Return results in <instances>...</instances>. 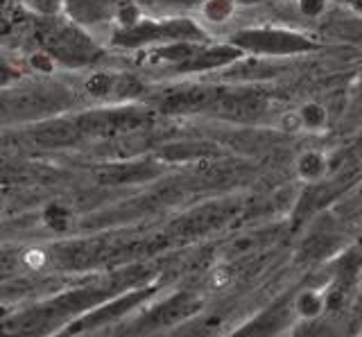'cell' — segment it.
<instances>
[{
    "label": "cell",
    "instance_id": "1",
    "mask_svg": "<svg viewBox=\"0 0 362 337\" xmlns=\"http://www.w3.org/2000/svg\"><path fill=\"white\" fill-rule=\"evenodd\" d=\"M233 46L258 54H299L315 50L317 43L297 32L286 30H245L235 35Z\"/></svg>",
    "mask_w": 362,
    "mask_h": 337
},
{
    "label": "cell",
    "instance_id": "8",
    "mask_svg": "<svg viewBox=\"0 0 362 337\" xmlns=\"http://www.w3.org/2000/svg\"><path fill=\"white\" fill-rule=\"evenodd\" d=\"M32 64H34V69H39V71H43V73H48L50 71V59H48V54H39V57H34L32 59Z\"/></svg>",
    "mask_w": 362,
    "mask_h": 337
},
{
    "label": "cell",
    "instance_id": "3",
    "mask_svg": "<svg viewBox=\"0 0 362 337\" xmlns=\"http://www.w3.org/2000/svg\"><path fill=\"white\" fill-rule=\"evenodd\" d=\"M233 7L235 0H206L204 3V16L213 20V23H224V20L231 18Z\"/></svg>",
    "mask_w": 362,
    "mask_h": 337
},
{
    "label": "cell",
    "instance_id": "9",
    "mask_svg": "<svg viewBox=\"0 0 362 337\" xmlns=\"http://www.w3.org/2000/svg\"><path fill=\"white\" fill-rule=\"evenodd\" d=\"M240 5H260V3H269V0H235Z\"/></svg>",
    "mask_w": 362,
    "mask_h": 337
},
{
    "label": "cell",
    "instance_id": "10",
    "mask_svg": "<svg viewBox=\"0 0 362 337\" xmlns=\"http://www.w3.org/2000/svg\"><path fill=\"white\" fill-rule=\"evenodd\" d=\"M346 3L354 9H358V12H362V0H346Z\"/></svg>",
    "mask_w": 362,
    "mask_h": 337
},
{
    "label": "cell",
    "instance_id": "6",
    "mask_svg": "<svg viewBox=\"0 0 362 337\" xmlns=\"http://www.w3.org/2000/svg\"><path fill=\"white\" fill-rule=\"evenodd\" d=\"M324 167H326L324 165V159H322V156H317V154H305L303 159H301V172L308 175V177L322 175Z\"/></svg>",
    "mask_w": 362,
    "mask_h": 337
},
{
    "label": "cell",
    "instance_id": "7",
    "mask_svg": "<svg viewBox=\"0 0 362 337\" xmlns=\"http://www.w3.org/2000/svg\"><path fill=\"white\" fill-rule=\"evenodd\" d=\"M326 7V0H301V12L308 16H317L322 14Z\"/></svg>",
    "mask_w": 362,
    "mask_h": 337
},
{
    "label": "cell",
    "instance_id": "2",
    "mask_svg": "<svg viewBox=\"0 0 362 337\" xmlns=\"http://www.w3.org/2000/svg\"><path fill=\"white\" fill-rule=\"evenodd\" d=\"M37 138L41 143H66L75 138V125L59 122V125H45L41 131H37Z\"/></svg>",
    "mask_w": 362,
    "mask_h": 337
},
{
    "label": "cell",
    "instance_id": "4",
    "mask_svg": "<svg viewBox=\"0 0 362 337\" xmlns=\"http://www.w3.org/2000/svg\"><path fill=\"white\" fill-rule=\"evenodd\" d=\"M116 80H118V77H111L107 73H95L93 77H88L86 91L90 95H95V97L109 95L111 91H116Z\"/></svg>",
    "mask_w": 362,
    "mask_h": 337
},
{
    "label": "cell",
    "instance_id": "5",
    "mask_svg": "<svg viewBox=\"0 0 362 337\" xmlns=\"http://www.w3.org/2000/svg\"><path fill=\"white\" fill-rule=\"evenodd\" d=\"M305 127H322L326 122V111L320 105H305L301 109V118H299Z\"/></svg>",
    "mask_w": 362,
    "mask_h": 337
}]
</instances>
